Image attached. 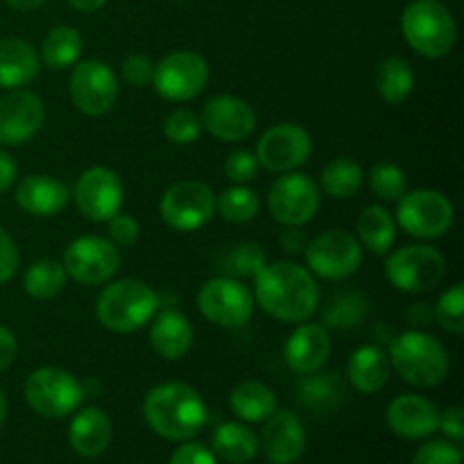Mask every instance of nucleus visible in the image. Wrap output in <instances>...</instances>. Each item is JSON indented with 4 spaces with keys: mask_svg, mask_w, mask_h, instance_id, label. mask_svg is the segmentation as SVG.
<instances>
[{
    "mask_svg": "<svg viewBox=\"0 0 464 464\" xmlns=\"http://www.w3.org/2000/svg\"><path fill=\"white\" fill-rule=\"evenodd\" d=\"M23 392H25L27 406L36 415L50 417V420L71 415L86 397L80 381L62 367H41V370L32 372Z\"/></svg>",
    "mask_w": 464,
    "mask_h": 464,
    "instance_id": "8",
    "label": "nucleus"
},
{
    "mask_svg": "<svg viewBox=\"0 0 464 464\" xmlns=\"http://www.w3.org/2000/svg\"><path fill=\"white\" fill-rule=\"evenodd\" d=\"M199 313L225 329H238L252 320L254 295L240 279L231 276H216L202 285L198 295Z\"/></svg>",
    "mask_w": 464,
    "mask_h": 464,
    "instance_id": "13",
    "label": "nucleus"
},
{
    "mask_svg": "<svg viewBox=\"0 0 464 464\" xmlns=\"http://www.w3.org/2000/svg\"><path fill=\"white\" fill-rule=\"evenodd\" d=\"M362 179V168L358 166L353 159L340 157L334 159L331 163H326V168L322 170L320 186L329 198L334 199H352L353 195L361 190Z\"/></svg>",
    "mask_w": 464,
    "mask_h": 464,
    "instance_id": "36",
    "label": "nucleus"
},
{
    "mask_svg": "<svg viewBox=\"0 0 464 464\" xmlns=\"http://www.w3.org/2000/svg\"><path fill=\"white\" fill-rule=\"evenodd\" d=\"M412 464H462V451L449 440H430L415 453Z\"/></svg>",
    "mask_w": 464,
    "mask_h": 464,
    "instance_id": "43",
    "label": "nucleus"
},
{
    "mask_svg": "<svg viewBox=\"0 0 464 464\" xmlns=\"http://www.w3.org/2000/svg\"><path fill=\"white\" fill-rule=\"evenodd\" d=\"M68 440L82 458H98L111 442V421L100 408H84L75 415L68 429Z\"/></svg>",
    "mask_w": 464,
    "mask_h": 464,
    "instance_id": "28",
    "label": "nucleus"
},
{
    "mask_svg": "<svg viewBox=\"0 0 464 464\" xmlns=\"http://www.w3.org/2000/svg\"><path fill=\"white\" fill-rule=\"evenodd\" d=\"M211 444H213V453L231 464H245L254 460L256 453L261 451L256 433L249 430L247 426L236 424V421L218 426V429L213 430Z\"/></svg>",
    "mask_w": 464,
    "mask_h": 464,
    "instance_id": "33",
    "label": "nucleus"
},
{
    "mask_svg": "<svg viewBox=\"0 0 464 464\" xmlns=\"http://www.w3.org/2000/svg\"><path fill=\"white\" fill-rule=\"evenodd\" d=\"M82 50H84V39L80 32L72 25H57L45 34L39 59L50 71H66L80 62Z\"/></svg>",
    "mask_w": 464,
    "mask_h": 464,
    "instance_id": "31",
    "label": "nucleus"
},
{
    "mask_svg": "<svg viewBox=\"0 0 464 464\" xmlns=\"http://www.w3.org/2000/svg\"><path fill=\"white\" fill-rule=\"evenodd\" d=\"M122 80L127 82L130 86H148L152 84L154 77V62L148 57V54L134 53L122 62Z\"/></svg>",
    "mask_w": 464,
    "mask_h": 464,
    "instance_id": "45",
    "label": "nucleus"
},
{
    "mask_svg": "<svg viewBox=\"0 0 464 464\" xmlns=\"http://www.w3.org/2000/svg\"><path fill=\"white\" fill-rule=\"evenodd\" d=\"M306 245H308L306 234H304L299 227H285V229L279 234V247L284 249L285 254H290V256H299V254H304Z\"/></svg>",
    "mask_w": 464,
    "mask_h": 464,
    "instance_id": "49",
    "label": "nucleus"
},
{
    "mask_svg": "<svg viewBox=\"0 0 464 464\" xmlns=\"http://www.w3.org/2000/svg\"><path fill=\"white\" fill-rule=\"evenodd\" d=\"M216 211L220 213L222 220L231 222V225H245L258 216L261 198L256 195V190L247 188V184H236L218 195Z\"/></svg>",
    "mask_w": 464,
    "mask_h": 464,
    "instance_id": "38",
    "label": "nucleus"
},
{
    "mask_svg": "<svg viewBox=\"0 0 464 464\" xmlns=\"http://www.w3.org/2000/svg\"><path fill=\"white\" fill-rule=\"evenodd\" d=\"M202 134V121L190 109H175L163 122V136L172 145H190Z\"/></svg>",
    "mask_w": 464,
    "mask_h": 464,
    "instance_id": "41",
    "label": "nucleus"
},
{
    "mask_svg": "<svg viewBox=\"0 0 464 464\" xmlns=\"http://www.w3.org/2000/svg\"><path fill=\"white\" fill-rule=\"evenodd\" d=\"M121 252L102 236H82L63 252V270L71 279L84 285H102L116 276Z\"/></svg>",
    "mask_w": 464,
    "mask_h": 464,
    "instance_id": "15",
    "label": "nucleus"
},
{
    "mask_svg": "<svg viewBox=\"0 0 464 464\" xmlns=\"http://www.w3.org/2000/svg\"><path fill=\"white\" fill-rule=\"evenodd\" d=\"M347 399L344 381L335 372H313L302 379L297 388L299 406L313 415H329L335 412Z\"/></svg>",
    "mask_w": 464,
    "mask_h": 464,
    "instance_id": "27",
    "label": "nucleus"
},
{
    "mask_svg": "<svg viewBox=\"0 0 464 464\" xmlns=\"http://www.w3.org/2000/svg\"><path fill=\"white\" fill-rule=\"evenodd\" d=\"M390 430L403 440H424L438 430L440 408L420 394H401L385 412Z\"/></svg>",
    "mask_w": 464,
    "mask_h": 464,
    "instance_id": "22",
    "label": "nucleus"
},
{
    "mask_svg": "<svg viewBox=\"0 0 464 464\" xmlns=\"http://www.w3.org/2000/svg\"><path fill=\"white\" fill-rule=\"evenodd\" d=\"M304 256L311 275L340 281L358 272L362 263V245L349 231L329 229L308 240Z\"/></svg>",
    "mask_w": 464,
    "mask_h": 464,
    "instance_id": "10",
    "label": "nucleus"
},
{
    "mask_svg": "<svg viewBox=\"0 0 464 464\" xmlns=\"http://www.w3.org/2000/svg\"><path fill=\"white\" fill-rule=\"evenodd\" d=\"M71 190L53 175H30L16 186V204L34 218L59 216L68 207Z\"/></svg>",
    "mask_w": 464,
    "mask_h": 464,
    "instance_id": "24",
    "label": "nucleus"
},
{
    "mask_svg": "<svg viewBox=\"0 0 464 464\" xmlns=\"http://www.w3.org/2000/svg\"><path fill=\"white\" fill-rule=\"evenodd\" d=\"M258 447L272 464H295L306 451V429L293 411H276L266 420Z\"/></svg>",
    "mask_w": 464,
    "mask_h": 464,
    "instance_id": "20",
    "label": "nucleus"
},
{
    "mask_svg": "<svg viewBox=\"0 0 464 464\" xmlns=\"http://www.w3.org/2000/svg\"><path fill=\"white\" fill-rule=\"evenodd\" d=\"M258 170H261V163H258L256 154L249 150H234L225 159V177L234 184H249L256 179Z\"/></svg>",
    "mask_w": 464,
    "mask_h": 464,
    "instance_id": "42",
    "label": "nucleus"
},
{
    "mask_svg": "<svg viewBox=\"0 0 464 464\" xmlns=\"http://www.w3.org/2000/svg\"><path fill=\"white\" fill-rule=\"evenodd\" d=\"M331 356L329 329L317 322H302L285 340L284 358L290 370L299 376L322 370Z\"/></svg>",
    "mask_w": 464,
    "mask_h": 464,
    "instance_id": "21",
    "label": "nucleus"
},
{
    "mask_svg": "<svg viewBox=\"0 0 464 464\" xmlns=\"http://www.w3.org/2000/svg\"><path fill=\"white\" fill-rule=\"evenodd\" d=\"M401 32L417 54L442 59L453 50L458 25L442 0H412L401 14Z\"/></svg>",
    "mask_w": 464,
    "mask_h": 464,
    "instance_id": "5",
    "label": "nucleus"
},
{
    "mask_svg": "<svg viewBox=\"0 0 464 464\" xmlns=\"http://www.w3.org/2000/svg\"><path fill=\"white\" fill-rule=\"evenodd\" d=\"M367 181H370V188L374 190L376 198H381L383 202H399L408 193V177L397 163L383 161L372 166Z\"/></svg>",
    "mask_w": 464,
    "mask_h": 464,
    "instance_id": "39",
    "label": "nucleus"
},
{
    "mask_svg": "<svg viewBox=\"0 0 464 464\" xmlns=\"http://www.w3.org/2000/svg\"><path fill=\"white\" fill-rule=\"evenodd\" d=\"M356 238L372 254H379V256L388 254L397 240V222L392 213L379 204L362 208L356 222Z\"/></svg>",
    "mask_w": 464,
    "mask_h": 464,
    "instance_id": "30",
    "label": "nucleus"
},
{
    "mask_svg": "<svg viewBox=\"0 0 464 464\" xmlns=\"http://www.w3.org/2000/svg\"><path fill=\"white\" fill-rule=\"evenodd\" d=\"M256 159L270 172H295L311 159L313 139L302 125L281 122L258 139Z\"/></svg>",
    "mask_w": 464,
    "mask_h": 464,
    "instance_id": "17",
    "label": "nucleus"
},
{
    "mask_svg": "<svg viewBox=\"0 0 464 464\" xmlns=\"http://www.w3.org/2000/svg\"><path fill=\"white\" fill-rule=\"evenodd\" d=\"M68 91L77 111L98 118L111 111L116 104L118 77L109 63L100 59H84L72 66Z\"/></svg>",
    "mask_w": 464,
    "mask_h": 464,
    "instance_id": "14",
    "label": "nucleus"
},
{
    "mask_svg": "<svg viewBox=\"0 0 464 464\" xmlns=\"http://www.w3.org/2000/svg\"><path fill=\"white\" fill-rule=\"evenodd\" d=\"M438 430H442L449 440L460 444L464 440V417L460 406H451L447 411H440Z\"/></svg>",
    "mask_w": 464,
    "mask_h": 464,
    "instance_id": "48",
    "label": "nucleus"
},
{
    "mask_svg": "<svg viewBox=\"0 0 464 464\" xmlns=\"http://www.w3.org/2000/svg\"><path fill=\"white\" fill-rule=\"evenodd\" d=\"M170 464H218L216 453L199 442H184L172 453Z\"/></svg>",
    "mask_w": 464,
    "mask_h": 464,
    "instance_id": "47",
    "label": "nucleus"
},
{
    "mask_svg": "<svg viewBox=\"0 0 464 464\" xmlns=\"http://www.w3.org/2000/svg\"><path fill=\"white\" fill-rule=\"evenodd\" d=\"M433 320L442 326L447 334L462 335L464 334V285L453 284L451 288L440 295L435 304Z\"/></svg>",
    "mask_w": 464,
    "mask_h": 464,
    "instance_id": "40",
    "label": "nucleus"
},
{
    "mask_svg": "<svg viewBox=\"0 0 464 464\" xmlns=\"http://www.w3.org/2000/svg\"><path fill=\"white\" fill-rule=\"evenodd\" d=\"M159 211L170 229L181 234L198 231L216 216V193L204 181H177L163 193Z\"/></svg>",
    "mask_w": 464,
    "mask_h": 464,
    "instance_id": "11",
    "label": "nucleus"
},
{
    "mask_svg": "<svg viewBox=\"0 0 464 464\" xmlns=\"http://www.w3.org/2000/svg\"><path fill=\"white\" fill-rule=\"evenodd\" d=\"M266 266V252L254 240H243V243L234 245L218 261V270L231 279H254Z\"/></svg>",
    "mask_w": 464,
    "mask_h": 464,
    "instance_id": "37",
    "label": "nucleus"
},
{
    "mask_svg": "<svg viewBox=\"0 0 464 464\" xmlns=\"http://www.w3.org/2000/svg\"><path fill=\"white\" fill-rule=\"evenodd\" d=\"M392 374V365H390L388 352L379 347V344H362L352 353L347 365L349 383L362 394H374L385 388Z\"/></svg>",
    "mask_w": 464,
    "mask_h": 464,
    "instance_id": "26",
    "label": "nucleus"
},
{
    "mask_svg": "<svg viewBox=\"0 0 464 464\" xmlns=\"http://www.w3.org/2000/svg\"><path fill=\"white\" fill-rule=\"evenodd\" d=\"M447 275V258L430 245H406L385 258V279L408 295L438 288Z\"/></svg>",
    "mask_w": 464,
    "mask_h": 464,
    "instance_id": "6",
    "label": "nucleus"
},
{
    "mask_svg": "<svg viewBox=\"0 0 464 464\" xmlns=\"http://www.w3.org/2000/svg\"><path fill=\"white\" fill-rule=\"evenodd\" d=\"M109 240L116 247H134L140 238V225L136 218L125 216V213H116L107 220Z\"/></svg>",
    "mask_w": 464,
    "mask_h": 464,
    "instance_id": "44",
    "label": "nucleus"
},
{
    "mask_svg": "<svg viewBox=\"0 0 464 464\" xmlns=\"http://www.w3.org/2000/svg\"><path fill=\"white\" fill-rule=\"evenodd\" d=\"M16 177H18L16 161L12 159V154H7L3 148H0V193H7V190L16 184Z\"/></svg>",
    "mask_w": 464,
    "mask_h": 464,
    "instance_id": "51",
    "label": "nucleus"
},
{
    "mask_svg": "<svg viewBox=\"0 0 464 464\" xmlns=\"http://www.w3.org/2000/svg\"><path fill=\"white\" fill-rule=\"evenodd\" d=\"M374 89L388 104H403L415 91V71L403 57H388L376 66Z\"/></svg>",
    "mask_w": 464,
    "mask_h": 464,
    "instance_id": "32",
    "label": "nucleus"
},
{
    "mask_svg": "<svg viewBox=\"0 0 464 464\" xmlns=\"http://www.w3.org/2000/svg\"><path fill=\"white\" fill-rule=\"evenodd\" d=\"M193 324L177 308H166L150 320V344L163 361H181L193 349Z\"/></svg>",
    "mask_w": 464,
    "mask_h": 464,
    "instance_id": "23",
    "label": "nucleus"
},
{
    "mask_svg": "<svg viewBox=\"0 0 464 464\" xmlns=\"http://www.w3.org/2000/svg\"><path fill=\"white\" fill-rule=\"evenodd\" d=\"M320 204V184L302 172H284L267 193V208L284 227H304L315 218Z\"/></svg>",
    "mask_w": 464,
    "mask_h": 464,
    "instance_id": "12",
    "label": "nucleus"
},
{
    "mask_svg": "<svg viewBox=\"0 0 464 464\" xmlns=\"http://www.w3.org/2000/svg\"><path fill=\"white\" fill-rule=\"evenodd\" d=\"M41 71L34 45L18 36L0 39V89L16 91L30 84Z\"/></svg>",
    "mask_w": 464,
    "mask_h": 464,
    "instance_id": "25",
    "label": "nucleus"
},
{
    "mask_svg": "<svg viewBox=\"0 0 464 464\" xmlns=\"http://www.w3.org/2000/svg\"><path fill=\"white\" fill-rule=\"evenodd\" d=\"M5 3L16 12H32V9H39L45 0H5Z\"/></svg>",
    "mask_w": 464,
    "mask_h": 464,
    "instance_id": "54",
    "label": "nucleus"
},
{
    "mask_svg": "<svg viewBox=\"0 0 464 464\" xmlns=\"http://www.w3.org/2000/svg\"><path fill=\"white\" fill-rule=\"evenodd\" d=\"M370 315V299L362 293H343L324 308L322 326L334 331H352Z\"/></svg>",
    "mask_w": 464,
    "mask_h": 464,
    "instance_id": "34",
    "label": "nucleus"
},
{
    "mask_svg": "<svg viewBox=\"0 0 464 464\" xmlns=\"http://www.w3.org/2000/svg\"><path fill=\"white\" fill-rule=\"evenodd\" d=\"M66 270L63 263L54 261V258H39L32 263L23 276V288L32 299H53L66 288Z\"/></svg>",
    "mask_w": 464,
    "mask_h": 464,
    "instance_id": "35",
    "label": "nucleus"
},
{
    "mask_svg": "<svg viewBox=\"0 0 464 464\" xmlns=\"http://www.w3.org/2000/svg\"><path fill=\"white\" fill-rule=\"evenodd\" d=\"M143 415L150 429L172 442H188L202 433L208 421L204 399L181 381L161 383L145 394Z\"/></svg>",
    "mask_w": 464,
    "mask_h": 464,
    "instance_id": "2",
    "label": "nucleus"
},
{
    "mask_svg": "<svg viewBox=\"0 0 464 464\" xmlns=\"http://www.w3.org/2000/svg\"><path fill=\"white\" fill-rule=\"evenodd\" d=\"M254 302L279 322H308L320 304L315 276L295 261H276L254 276Z\"/></svg>",
    "mask_w": 464,
    "mask_h": 464,
    "instance_id": "1",
    "label": "nucleus"
},
{
    "mask_svg": "<svg viewBox=\"0 0 464 464\" xmlns=\"http://www.w3.org/2000/svg\"><path fill=\"white\" fill-rule=\"evenodd\" d=\"M68 5H71L72 9H77V12L93 14V12H100V9L107 5V0H68Z\"/></svg>",
    "mask_w": 464,
    "mask_h": 464,
    "instance_id": "53",
    "label": "nucleus"
},
{
    "mask_svg": "<svg viewBox=\"0 0 464 464\" xmlns=\"http://www.w3.org/2000/svg\"><path fill=\"white\" fill-rule=\"evenodd\" d=\"M18 263H21V256H18L16 243L0 227V284H7V281L14 279V275L18 270Z\"/></svg>",
    "mask_w": 464,
    "mask_h": 464,
    "instance_id": "46",
    "label": "nucleus"
},
{
    "mask_svg": "<svg viewBox=\"0 0 464 464\" xmlns=\"http://www.w3.org/2000/svg\"><path fill=\"white\" fill-rule=\"evenodd\" d=\"M406 320L408 324H412L415 329H424V326H429L430 322H433V308H429V304L424 302L412 304L406 311Z\"/></svg>",
    "mask_w": 464,
    "mask_h": 464,
    "instance_id": "52",
    "label": "nucleus"
},
{
    "mask_svg": "<svg viewBox=\"0 0 464 464\" xmlns=\"http://www.w3.org/2000/svg\"><path fill=\"white\" fill-rule=\"evenodd\" d=\"M390 365L415 388H435L449 376V352L435 335L421 329L403 331L390 340Z\"/></svg>",
    "mask_w": 464,
    "mask_h": 464,
    "instance_id": "3",
    "label": "nucleus"
},
{
    "mask_svg": "<svg viewBox=\"0 0 464 464\" xmlns=\"http://www.w3.org/2000/svg\"><path fill=\"white\" fill-rule=\"evenodd\" d=\"M208 62L195 50H175L154 63L152 86L170 102H188L208 84Z\"/></svg>",
    "mask_w": 464,
    "mask_h": 464,
    "instance_id": "9",
    "label": "nucleus"
},
{
    "mask_svg": "<svg viewBox=\"0 0 464 464\" xmlns=\"http://www.w3.org/2000/svg\"><path fill=\"white\" fill-rule=\"evenodd\" d=\"M45 122L44 100L25 89L0 98V148H16L41 131Z\"/></svg>",
    "mask_w": 464,
    "mask_h": 464,
    "instance_id": "18",
    "label": "nucleus"
},
{
    "mask_svg": "<svg viewBox=\"0 0 464 464\" xmlns=\"http://www.w3.org/2000/svg\"><path fill=\"white\" fill-rule=\"evenodd\" d=\"M72 199L77 211L89 222H107L109 218L121 213L125 204V186L111 168L93 166L80 175Z\"/></svg>",
    "mask_w": 464,
    "mask_h": 464,
    "instance_id": "16",
    "label": "nucleus"
},
{
    "mask_svg": "<svg viewBox=\"0 0 464 464\" xmlns=\"http://www.w3.org/2000/svg\"><path fill=\"white\" fill-rule=\"evenodd\" d=\"M157 311V293L140 279L111 281L104 285L95 302V317L113 334H134L143 329Z\"/></svg>",
    "mask_w": 464,
    "mask_h": 464,
    "instance_id": "4",
    "label": "nucleus"
},
{
    "mask_svg": "<svg viewBox=\"0 0 464 464\" xmlns=\"http://www.w3.org/2000/svg\"><path fill=\"white\" fill-rule=\"evenodd\" d=\"M16 353H18L16 335H14L12 329L0 324V372L12 367V362L16 361Z\"/></svg>",
    "mask_w": 464,
    "mask_h": 464,
    "instance_id": "50",
    "label": "nucleus"
},
{
    "mask_svg": "<svg viewBox=\"0 0 464 464\" xmlns=\"http://www.w3.org/2000/svg\"><path fill=\"white\" fill-rule=\"evenodd\" d=\"M199 121L202 130H207L213 139L222 143H238L256 127V111L238 95H216L204 104Z\"/></svg>",
    "mask_w": 464,
    "mask_h": 464,
    "instance_id": "19",
    "label": "nucleus"
},
{
    "mask_svg": "<svg viewBox=\"0 0 464 464\" xmlns=\"http://www.w3.org/2000/svg\"><path fill=\"white\" fill-rule=\"evenodd\" d=\"M456 220L453 202L440 190L417 188L403 195L397 204V222L408 236L420 240L442 238Z\"/></svg>",
    "mask_w": 464,
    "mask_h": 464,
    "instance_id": "7",
    "label": "nucleus"
},
{
    "mask_svg": "<svg viewBox=\"0 0 464 464\" xmlns=\"http://www.w3.org/2000/svg\"><path fill=\"white\" fill-rule=\"evenodd\" d=\"M5 417H7V399H5V392L0 390V429L5 424Z\"/></svg>",
    "mask_w": 464,
    "mask_h": 464,
    "instance_id": "55",
    "label": "nucleus"
},
{
    "mask_svg": "<svg viewBox=\"0 0 464 464\" xmlns=\"http://www.w3.org/2000/svg\"><path fill=\"white\" fill-rule=\"evenodd\" d=\"M229 406L238 420L258 424L279 411L275 390L267 388L261 381H243L229 394Z\"/></svg>",
    "mask_w": 464,
    "mask_h": 464,
    "instance_id": "29",
    "label": "nucleus"
}]
</instances>
